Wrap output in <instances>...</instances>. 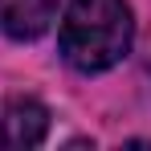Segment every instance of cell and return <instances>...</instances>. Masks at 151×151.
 <instances>
[{"instance_id": "2", "label": "cell", "mask_w": 151, "mask_h": 151, "mask_svg": "<svg viewBox=\"0 0 151 151\" xmlns=\"http://www.w3.org/2000/svg\"><path fill=\"white\" fill-rule=\"evenodd\" d=\"M49 135V110L37 98L0 102V147H37Z\"/></svg>"}, {"instance_id": "1", "label": "cell", "mask_w": 151, "mask_h": 151, "mask_svg": "<svg viewBox=\"0 0 151 151\" xmlns=\"http://www.w3.org/2000/svg\"><path fill=\"white\" fill-rule=\"evenodd\" d=\"M135 21L127 0H70L61 17V57L78 74H102L131 53Z\"/></svg>"}, {"instance_id": "3", "label": "cell", "mask_w": 151, "mask_h": 151, "mask_svg": "<svg viewBox=\"0 0 151 151\" xmlns=\"http://www.w3.org/2000/svg\"><path fill=\"white\" fill-rule=\"evenodd\" d=\"M53 12H57V0H8V8H4V33L12 41H37L49 29Z\"/></svg>"}]
</instances>
